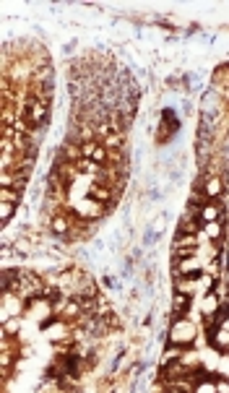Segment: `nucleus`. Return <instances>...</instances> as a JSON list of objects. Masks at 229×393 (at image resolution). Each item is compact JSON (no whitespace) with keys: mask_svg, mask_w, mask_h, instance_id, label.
Listing matches in <instances>:
<instances>
[{"mask_svg":"<svg viewBox=\"0 0 229 393\" xmlns=\"http://www.w3.org/2000/svg\"><path fill=\"white\" fill-rule=\"evenodd\" d=\"M89 198H91V201H97V203H107V201H115L117 195H115V190L99 185V182H94V185L89 188Z\"/></svg>","mask_w":229,"mask_h":393,"instance_id":"nucleus-1","label":"nucleus"},{"mask_svg":"<svg viewBox=\"0 0 229 393\" xmlns=\"http://www.w3.org/2000/svg\"><path fill=\"white\" fill-rule=\"evenodd\" d=\"M221 190H224V182H221V177H216V175H211V177H206V185H203V193L208 195V201H216L219 195H221Z\"/></svg>","mask_w":229,"mask_h":393,"instance_id":"nucleus-2","label":"nucleus"},{"mask_svg":"<svg viewBox=\"0 0 229 393\" xmlns=\"http://www.w3.org/2000/svg\"><path fill=\"white\" fill-rule=\"evenodd\" d=\"M198 229H200V221H195V219H190V216H185V219L180 221L177 234H195Z\"/></svg>","mask_w":229,"mask_h":393,"instance_id":"nucleus-3","label":"nucleus"},{"mask_svg":"<svg viewBox=\"0 0 229 393\" xmlns=\"http://www.w3.org/2000/svg\"><path fill=\"white\" fill-rule=\"evenodd\" d=\"M68 227H71V219H65V216H52V221H50V229L55 234H65Z\"/></svg>","mask_w":229,"mask_h":393,"instance_id":"nucleus-4","label":"nucleus"},{"mask_svg":"<svg viewBox=\"0 0 229 393\" xmlns=\"http://www.w3.org/2000/svg\"><path fill=\"white\" fill-rule=\"evenodd\" d=\"M16 206H19V203H11V201H3V203H0V221H3V224H8L11 216L16 214Z\"/></svg>","mask_w":229,"mask_h":393,"instance_id":"nucleus-5","label":"nucleus"},{"mask_svg":"<svg viewBox=\"0 0 229 393\" xmlns=\"http://www.w3.org/2000/svg\"><path fill=\"white\" fill-rule=\"evenodd\" d=\"M0 201H11V203H19L21 195L16 188H0Z\"/></svg>","mask_w":229,"mask_h":393,"instance_id":"nucleus-6","label":"nucleus"}]
</instances>
